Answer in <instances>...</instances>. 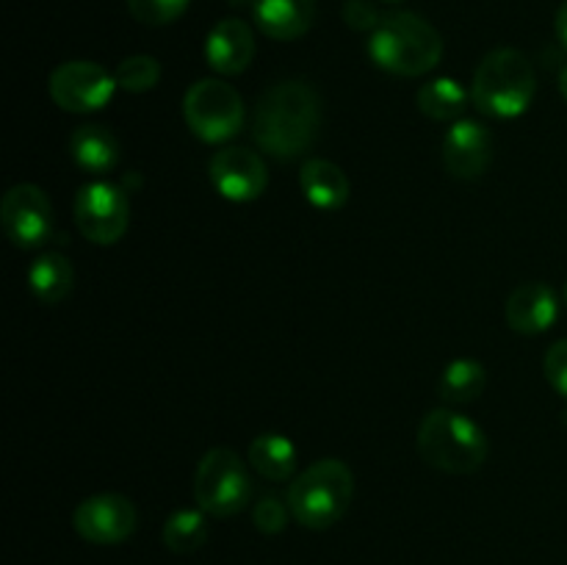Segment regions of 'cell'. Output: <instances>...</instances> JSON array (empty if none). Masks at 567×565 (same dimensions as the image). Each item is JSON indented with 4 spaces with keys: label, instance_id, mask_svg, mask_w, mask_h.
<instances>
[{
    "label": "cell",
    "instance_id": "cell-16",
    "mask_svg": "<svg viewBox=\"0 0 567 565\" xmlns=\"http://www.w3.org/2000/svg\"><path fill=\"white\" fill-rule=\"evenodd\" d=\"M313 0H255V22L277 42L305 37L313 25Z\"/></svg>",
    "mask_w": 567,
    "mask_h": 565
},
{
    "label": "cell",
    "instance_id": "cell-9",
    "mask_svg": "<svg viewBox=\"0 0 567 565\" xmlns=\"http://www.w3.org/2000/svg\"><path fill=\"white\" fill-rule=\"evenodd\" d=\"M48 89L61 111L89 114V111L105 109L120 86H116V75L94 61H66L55 66Z\"/></svg>",
    "mask_w": 567,
    "mask_h": 565
},
{
    "label": "cell",
    "instance_id": "cell-15",
    "mask_svg": "<svg viewBox=\"0 0 567 565\" xmlns=\"http://www.w3.org/2000/svg\"><path fill=\"white\" fill-rule=\"evenodd\" d=\"M507 325L520 336H540L551 330L559 316V299L546 282H524L507 299Z\"/></svg>",
    "mask_w": 567,
    "mask_h": 565
},
{
    "label": "cell",
    "instance_id": "cell-29",
    "mask_svg": "<svg viewBox=\"0 0 567 565\" xmlns=\"http://www.w3.org/2000/svg\"><path fill=\"white\" fill-rule=\"evenodd\" d=\"M559 92H563V97H565V103H567V66L563 72H559Z\"/></svg>",
    "mask_w": 567,
    "mask_h": 565
},
{
    "label": "cell",
    "instance_id": "cell-3",
    "mask_svg": "<svg viewBox=\"0 0 567 565\" xmlns=\"http://www.w3.org/2000/svg\"><path fill=\"white\" fill-rule=\"evenodd\" d=\"M537 92L535 66L520 50L498 48L482 59L471 83L476 109L496 120H515L532 105Z\"/></svg>",
    "mask_w": 567,
    "mask_h": 565
},
{
    "label": "cell",
    "instance_id": "cell-18",
    "mask_svg": "<svg viewBox=\"0 0 567 565\" xmlns=\"http://www.w3.org/2000/svg\"><path fill=\"white\" fill-rule=\"evenodd\" d=\"M70 155L83 172L105 175L120 164V142L105 125H78L70 136Z\"/></svg>",
    "mask_w": 567,
    "mask_h": 565
},
{
    "label": "cell",
    "instance_id": "cell-17",
    "mask_svg": "<svg viewBox=\"0 0 567 565\" xmlns=\"http://www.w3.org/2000/svg\"><path fill=\"white\" fill-rule=\"evenodd\" d=\"M299 186H302L305 199L319 210H338L349 203L347 172L327 158H310L299 172Z\"/></svg>",
    "mask_w": 567,
    "mask_h": 565
},
{
    "label": "cell",
    "instance_id": "cell-28",
    "mask_svg": "<svg viewBox=\"0 0 567 565\" xmlns=\"http://www.w3.org/2000/svg\"><path fill=\"white\" fill-rule=\"evenodd\" d=\"M557 33L563 39V44L567 48V0L559 6V14H557Z\"/></svg>",
    "mask_w": 567,
    "mask_h": 565
},
{
    "label": "cell",
    "instance_id": "cell-22",
    "mask_svg": "<svg viewBox=\"0 0 567 565\" xmlns=\"http://www.w3.org/2000/svg\"><path fill=\"white\" fill-rule=\"evenodd\" d=\"M487 386V371L480 360L457 358L443 369L437 380V393L449 404H468L480 399V393Z\"/></svg>",
    "mask_w": 567,
    "mask_h": 565
},
{
    "label": "cell",
    "instance_id": "cell-21",
    "mask_svg": "<svg viewBox=\"0 0 567 565\" xmlns=\"http://www.w3.org/2000/svg\"><path fill=\"white\" fill-rule=\"evenodd\" d=\"M468 100L471 92H465L460 86V81H454V78H432L415 94V103H419L421 114L435 122L463 120L465 109H468Z\"/></svg>",
    "mask_w": 567,
    "mask_h": 565
},
{
    "label": "cell",
    "instance_id": "cell-1",
    "mask_svg": "<svg viewBox=\"0 0 567 565\" xmlns=\"http://www.w3.org/2000/svg\"><path fill=\"white\" fill-rule=\"evenodd\" d=\"M321 131V97L310 83L280 81L266 89L252 120L255 144L277 161L308 153Z\"/></svg>",
    "mask_w": 567,
    "mask_h": 565
},
{
    "label": "cell",
    "instance_id": "cell-14",
    "mask_svg": "<svg viewBox=\"0 0 567 565\" xmlns=\"http://www.w3.org/2000/svg\"><path fill=\"white\" fill-rule=\"evenodd\" d=\"M255 55V37L252 28L244 20L236 17H227L219 20L208 33V42H205V59L208 66L219 75H241L249 64H252Z\"/></svg>",
    "mask_w": 567,
    "mask_h": 565
},
{
    "label": "cell",
    "instance_id": "cell-23",
    "mask_svg": "<svg viewBox=\"0 0 567 565\" xmlns=\"http://www.w3.org/2000/svg\"><path fill=\"white\" fill-rule=\"evenodd\" d=\"M208 541V518L203 510H175L164 524V543L175 554H194Z\"/></svg>",
    "mask_w": 567,
    "mask_h": 565
},
{
    "label": "cell",
    "instance_id": "cell-27",
    "mask_svg": "<svg viewBox=\"0 0 567 565\" xmlns=\"http://www.w3.org/2000/svg\"><path fill=\"white\" fill-rule=\"evenodd\" d=\"M543 369H546V380L551 382L554 391L567 399V338L548 349L546 360H543Z\"/></svg>",
    "mask_w": 567,
    "mask_h": 565
},
{
    "label": "cell",
    "instance_id": "cell-12",
    "mask_svg": "<svg viewBox=\"0 0 567 565\" xmlns=\"http://www.w3.org/2000/svg\"><path fill=\"white\" fill-rule=\"evenodd\" d=\"M210 183L230 203H252L269 186L264 158L247 147H225L210 158Z\"/></svg>",
    "mask_w": 567,
    "mask_h": 565
},
{
    "label": "cell",
    "instance_id": "cell-26",
    "mask_svg": "<svg viewBox=\"0 0 567 565\" xmlns=\"http://www.w3.org/2000/svg\"><path fill=\"white\" fill-rule=\"evenodd\" d=\"M288 513H291V507H286L282 499L271 496L269 493V496H264L258 504H255L252 521L264 535H280L288 524Z\"/></svg>",
    "mask_w": 567,
    "mask_h": 565
},
{
    "label": "cell",
    "instance_id": "cell-31",
    "mask_svg": "<svg viewBox=\"0 0 567 565\" xmlns=\"http://www.w3.org/2000/svg\"><path fill=\"white\" fill-rule=\"evenodd\" d=\"M565 302H567V288H565Z\"/></svg>",
    "mask_w": 567,
    "mask_h": 565
},
{
    "label": "cell",
    "instance_id": "cell-5",
    "mask_svg": "<svg viewBox=\"0 0 567 565\" xmlns=\"http://www.w3.org/2000/svg\"><path fill=\"white\" fill-rule=\"evenodd\" d=\"M354 496V476L343 460L324 458L293 476L288 487L291 515L308 530H330L347 515Z\"/></svg>",
    "mask_w": 567,
    "mask_h": 565
},
{
    "label": "cell",
    "instance_id": "cell-7",
    "mask_svg": "<svg viewBox=\"0 0 567 565\" xmlns=\"http://www.w3.org/2000/svg\"><path fill=\"white\" fill-rule=\"evenodd\" d=\"M183 116L194 136L208 144H221L238 136L244 127V100L230 83L203 78L183 97Z\"/></svg>",
    "mask_w": 567,
    "mask_h": 565
},
{
    "label": "cell",
    "instance_id": "cell-20",
    "mask_svg": "<svg viewBox=\"0 0 567 565\" xmlns=\"http://www.w3.org/2000/svg\"><path fill=\"white\" fill-rule=\"evenodd\" d=\"M72 282H75V269L61 253L39 255L28 269V286L44 305H59L61 299L70 297Z\"/></svg>",
    "mask_w": 567,
    "mask_h": 565
},
{
    "label": "cell",
    "instance_id": "cell-24",
    "mask_svg": "<svg viewBox=\"0 0 567 565\" xmlns=\"http://www.w3.org/2000/svg\"><path fill=\"white\" fill-rule=\"evenodd\" d=\"M114 75L120 89H125L131 94H144L158 86L161 64L153 55H127L125 61H120Z\"/></svg>",
    "mask_w": 567,
    "mask_h": 565
},
{
    "label": "cell",
    "instance_id": "cell-13",
    "mask_svg": "<svg viewBox=\"0 0 567 565\" xmlns=\"http://www.w3.org/2000/svg\"><path fill=\"white\" fill-rule=\"evenodd\" d=\"M493 155V133L480 120L452 122L443 136V164L460 181H474L487 170Z\"/></svg>",
    "mask_w": 567,
    "mask_h": 565
},
{
    "label": "cell",
    "instance_id": "cell-8",
    "mask_svg": "<svg viewBox=\"0 0 567 565\" xmlns=\"http://www.w3.org/2000/svg\"><path fill=\"white\" fill-rule=\"evenodd\" d=\"M75 225L92 244H116L131 225V203L122 186L92 181L75 194Z\"/></svg>",
    "mask_w": 567,
    "mask_h": 565
},
{
    "label": "cell",
    "instance_id": "cell-11",
    "mask_svg": "<svg viewBox=\"0 0 567 565\" xmlns=\"http://www.w3.org/2000/svg\"><path fill=\"white\" fill-rule=\"evenodd\" d=\"M138 515L136 507L122 493H97L83 499L72 515V526L78 535L97 546H114L127 541L136 532Z\"/></svg>",
    "mask_w": 567,
    "mask_h": 565
},
{
    "label": "cell",
    "instance_id": "cell-25",
    "mask_svg": "<svg viewBox=\"0 0 567 565\" xmlns=\"http://www.w3.org/2000/svg\"><path fill=\"white\" fill-rule=\"evenodd\" d=\"M192 0H127V11L136 22L150 28L169 25L186 14Z\"/></svg>",
    "mask_w": 567,
    "mask_h": 565
},
{
    "label": "cell",
    "instance_id": "cell-30",
    "mask_svg": "<svg viewBox=\"0 0 567 565\" xmlns=\"http://www.w3.org/2000/svg\"><path fill=\"white\" fill-rule=\"evenodd\" d=\"M382 3H402V0H382Z\"/></svg>",
    "mask_w": 567,
    "mask_h": 565
},
{
    "label": "cell",
    "instance_id": "cell-2",
    "mask_svg": "<svg viewBox=\"0 0 567 565\" xmlns=\"http://www.w3.org/2000/svg\"><path fill=\"white\" fill-rule=\"evenodd\" d=\"M369 55L391 75L419 78L441 64L443 39L424 17L396 11L377 22L369 37Z\"/></svg>",
    "mask_w": 567,
    "mask_h": 565
},
{
    "label": "cell",
    "instance_id": "cell-19",
    "mask_svg": "<svg viewBox=\"0 0 567 565\" xmlns=\"http://www.w3.org/2000/svg\"><path fill=\"white\" fill-rule=\"evenodd\" d=\"M249 465L258 471L260 476L271 482L291 480L297 471V446L291 438L280 435V432H264L249 443Z\"/></svg>",
    "mask_w": 567,
    "mask_h": 565
},
{
    "label": "cell",
    "instance_id": "cell-10",
    "mask_svg": "<svg viewBox=\"0 0 567 565\" xmlns=\"http://www.w3.org/2000/svg\"><path fill=\"white\" fill-rule=\"evenodd\" d=\"M6 236L20 249H37L53 236V205L33 183H17L0 199Z\"/></svg>",
    "mask_w": 567,
    "mask_h": 565
},
{
    "label": "cell",
    "instance_id": "cell-6",
    "mask_svg": "<svg viewBox=\"0 0 567 565\" xmlns=\"http://www.w3.org/2000/svg\"><path fill=\"white\" fill-rule=\"evenodd\" d=\"M252 496V482L241 454L216 446L203 454L194 474V502L205 515L233 518L241 513Z\"/></svg>",
    "mask_w": 567,
    "mask_h": 565
},
{
    "label": "cell",
    "instance_id": "cell-4",
    "mask_svg": "<svg viewBox=\"0 0 567 565\" xmlns=\"http://www.w3.org/2000/svg\"><path fill=\"white\" fill-rule=\"evenodd\" d=\"M419 452L432 469L446 474H474L487 460L491 443L485 430L452 408H437L419 427Z\"/></svg>",
    "mask_w": 567,
    "mask_h": 565
}]
</instances>
